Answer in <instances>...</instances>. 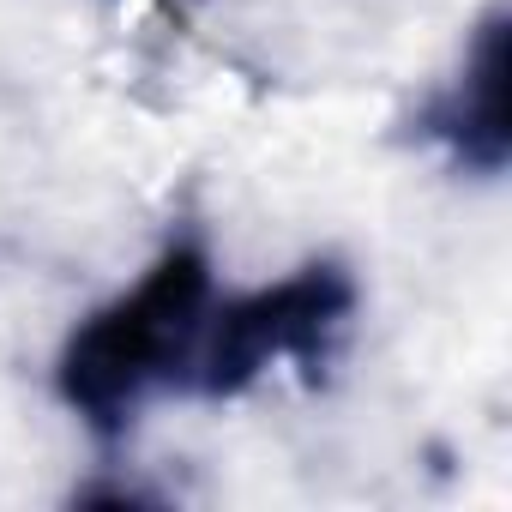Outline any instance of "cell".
I'll list each match as a JSON object with an SVG mask.
<instances>
[{
    "mask_svg": "<svg viewBox=\"0 0 512 512\" xmlns=\"http://www.w3.org/2000/svg\"><path fill=\"white\" fill-rule=\"evenodd\" d=\"M356 272L332 253L320 260H302L296 272H284L278 284H260V290H241V296H217L211 314H205V332H199V350H193V368H187V386L193 398H241L253 392L278 362H296L308 386L326 380L350 320H356Z\"/></svg>",
    "mask_w": 512,
    "mask_h": 512,
    "instance_id": "cell-2",
    "label": "cell"
},
{
    "mask_svg": "<svg viewBox=\"0 0 512 512\" xmlns=\"http://www.w3.org/2000/svg\"><path fill=\"white\" fill-rule=\"evenodd\" d=\"M211 302V247L199 229H175L133 290H121L67 332L55 356V398L91 428L97 446H121L157 392L187 386Z\"/></svg>",
    "mask_w": 512,
    "mask_h": 512,
    "instance_id": "cell-1",
    "label": "cell"
},
{
    "mask_svg": "<svg viewBox=\"0 0 512 512\" xmlns=\"http://www.w3.org/2000/svg\"><path fill=\"white\" fill-rule=\"evenodd\" d=\"M506 49H512V7H494L476 19L458 73L410 115V133L422 145H440L446 163L470 181H500L512 163V127H506Z\"/></svg>",
    "mask_w": 512,
    "mask_h": 512,
    "instance_id": "cell-3",
    "label": "cell"
}]
</instances>
